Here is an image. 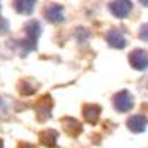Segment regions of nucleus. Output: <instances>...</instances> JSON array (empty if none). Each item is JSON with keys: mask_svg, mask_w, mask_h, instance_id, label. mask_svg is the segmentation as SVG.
Listing matches in <instances>:
<instances>
[{"mask_svg": "<svg viewBox=\"0 0 148 148\" xmlns=\"http://www.w3.org/2000/svg\"><path fill=\"white\" fill-rule=\"evenodd\" d=\"M105 40L111 47H114V49H125L127 46V40H126L125 34H123L121 31H119V30H116V28L110 30L107 33Z\"/></svg>", "mask_w": 148, "mask_h": 148, "instance_id": "nucleus-6", "label": "nucleus"}, {"mask_svg": "<svg viewBox=\"0 0 148 148\" xmlns=\"http://www.w3.org/2000/svg\"><path fill=\"white\" fill-rule=\"evenodd\" d=\"M9 31V21L0 16V34H6Z\"/></svg>", "mask_w": 148, "mask_h": 148, "instance_id": "nucleus-15", "label": "nucleus"}, {"mask_svg": "<svg viewBox=\"0 0 148 148\" xmlns=\"http://www.w3.org/2000/svg\"><path fill=\"white\" fill-rule=\"evenodd\" d=\"M24 30H25L27 37L21 40V46L25 52L34 51V49L37 47V40H39V37L42 34V27H40L39 21H36V19L28 21L25 24V27H24Z\"/></svg>", "mask_w": 148, "mask_h": 148, "instance_id": "nucleus-1", "label": "nucleus"}, {"mask_svg": "<svg viewBox=\"0 0 148 148\" xmlns=\"http://www.w3.org/2000/svg\"><path fill=\"white\" fill-rule=\"evenodd\" d=\"M139 37H141L144 42H148V22L141 25V28H139Z\"/></svg>", "mask_w": 148, "mask_h": 148, "instance_id": "nucleus-14", "label": "nucleus"}, {"mask_svg": "<svg viewBox=\"0 0 148 148\" xmlns=\"http://www.w3.org/2000/svg\"><path fill=\"white\" fill-rule=\"evenodd\" d=\"M52 107H53V102H52V98L49 95H45L40 101H37L36 104V116L40 121H45L47 119H51L52 116Z\"/></svg>", "mask_w": 148, "mask_h": 148, "instance_id": "nucleus-5", "label": "nucleus"}, {"mask_svg": "<svg viewBox=\"0 0 148 148\" xmlns=\"http://www.w3.org/2000/svg\"><path fill=\"white\" fill-rule=\"evenodd\" d=\"M18 89H19V93L24 95V96H30V95H34L36 93V86L31 84L30 82L27 80H21L19 84H18Z\"/></svg>", "mask_w": 148, "mask_h": 148, "instance_id": "nucleus-13", "label": "nucleus"}, {"mask_svg": "<svg viewBox=\"0 0 148 148\" xmlns=\"http://www.w3.org/2000/svg\"><path fill=\"white\" fill-rule=\"evenodd\" d=\"M0 148H3V141L0 139Z\"/></svg>", "mask_w": 148, "mask_h": 148, "instance_id": "nucleus-17", "label": "nucleus"}, {"mask_svg": "<svg viewBox=\"0 0 148 148\" xmlns=\"http://www.w3.org/2000/svg\"><path fill=\"white\" fill-rule=\"evenodd\" d=\"M108 8H110V12L116 18L123 19V18H126L130 14L133 5H132L130 0H113V2L108 5Z\"/></svg>", "mask_w": 148, "mask_h": 148, "instance_id": "nucleus-4", "label": "nucleus"}, {"mask_svg": "<svg viewBox=\"0 0 148 148\" xmlns=\"http://www.w3.org/2000/svg\"><path fill=\"white\" fill-rule=\"evenodd\" d=\"M61 123H62L64 130L68 135H71V136H79V135L82 133V130H83V126L80 125V121H77L73 117H64L62 120H61Z\"/></svg>", "mask_w": 148, "mask_h": 148, "instance_id": "nucleus-10", "label": "nucleus"}, {"mask_svg": "<svg viewBox=\"0 0 148 148\" xmlns=\"http://www.w3.org/2000/svg\"><path fill=\"white\" fill-rule=\"evenodd\" d=\"M113 105L119 113H127L133 108V95L129 90H120L113 98Z\"/></svg>", "mask_w": 148, "mask_h": 148, "instance_id": "nucleus-2", "label": "nucleus"}, {"mask_svg": "<svg viewBox=\"0 0 148 148\" xmlns=\"http://www.w3.org/2000/svg\"><path fill=\"white\" fill-rule=\"evenodd\" d=\"M83 117L84 120L90 123V125H95V123L99 120V116H101V107L96 105V104H86L83 105Z\"/></svg>", "mask_w": 148, "mask_h": 148, "instance_id": "nucleus-9", "label": "nucleus"}, {"mask_svg": "<svg viewBox=\"0 0 148 148\" xmlns=\"http://www.w3.org/2000/svg\"><path fill=\"white\" fill-rule=\"evenodd\" d=\"M139 3H141L142 6H145V8H148V0H139Z\"/></svg>", "mask_w": 148, "mask_h": 148, "instance_id": "nucleus-16", "label": "nucleus"}, {"mask_svg": "<svg viewBox=\"0 0 148 148\" xmlns=\"http://www.w3.org/2000/svg\"><path fill=\"white\" fill-rule=\"evenodd\" d=\"M129 64L133 70L138 71L148 70V52L144 49H135L129 55Z\"/></svg>", "mask_w": 148, "mask_h": 148, "instance_id": "nucleus-3", "label": "nucleus"}, {"mask_svg": "<svg viewBox=\"0 0 148 148\" xmlns=\"http://www.w3.org/2000/svg\"><path fill=\"white\" fill-rule=\"evenodd\" d=\"M37 0H14V8L21 15H30L36 8Z\"/></svg>", "mask_w": 148, "mask_h": 148, "instance_id": "nucleus-11", "label": "nucleus"}, {"mask_svg": "<svg viewBox=\"0 0 148 148\" xmlns=\"http://www.w3.org/2000/svg\"><path fill=\"white\" fill-rule=\"evenodd\" d=\"M148 125V119L144 114H135L127 120V129L133 133H142L145 132Z\"/></svg>", "mask_w": 148, "mask_h": 148, "instance_id": "nucleus-8", "label": "nucleus"}, {"mask_svg": "<svg viewBox=\"0 0 148 148\" xmlns=\"http://www.w3.org/2000/svg\"><path fill=\"white\" fill-rule=\"evenodd\" d=\"M45 18L52 24H61L65 21L64 9L61 5H51L45 9Z\"/></svg>", "mask_w": 148, "mask_h": 148, "instance_id": "nucleus-7", "label": "nucleus"}, {"mask_svg": "<svg viewBox=\"0 0 148 148\" xmlns=\"http://www.w3.org/2000/svg\"><path fill=\"white\" fill-rule=\"evenodd\" d=\"M0 9H2V5H0Z\"/></svg>", "mask_w": 148, "mask_h": 148, "instance_id": "nucleus-18", "label": "nucleus"}, {"mask_svg": "<svg viewBox=\"0 0 148 148\" xmlns=\"http://www.w3.org/2000/svg\"><path fill=\"white\" fill-rule=\"evenodd\" d=\"M40 142L47 147V148H56V141H58V132L53 129H47L39 133Z\"/></svg>", "mask_w": 148, "mask_h": 148, "instance_id": "nucleus-12", "label": "nucleus"}]
</instances>
